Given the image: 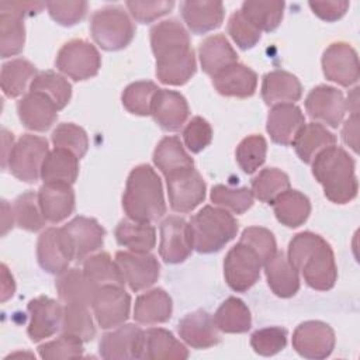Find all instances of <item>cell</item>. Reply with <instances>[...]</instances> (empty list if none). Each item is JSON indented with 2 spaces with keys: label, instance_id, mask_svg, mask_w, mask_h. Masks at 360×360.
Segmentation results:
<instances>
[{
  "label": "cell",
  "instance_id": "cell-1",
  "mask_svg": "<svg viewBox=\"0 0 360 360\" xmlns=\"http://www.w3.org/2000/svg\"><path fill=\"white\" fill-rule=\"evenodd\" d=\"M150 46L156 58V76L162 83L181 86L194 76L197 69L194 51L180 21L170 18L153 25Z\"/></svg>",
  "mask_w": 360,
  "mask_h": 360
},
{
  "label": "cell",
  "instance_id": "cell-2",
  "mask_svg": "<svg viewBox=\"0 0 360 360\" xmlns=\"http://www.w3.org/2000/svg\"><path fill=\"white\" fill-rule=\"evenodd\" d=\"M287 259L297 271H301L311 288L326 291L335 285L338 278L335 255L322 236L309 231L297 233L290 240Z\"/></svg>",
  "mask_w": 360,
  "mask_h": 360
},
{
  "label": "cell",
  "instance_id": "cell-3",
  "mask_svg": "<svg viewBox=\"0 0 360 360\" xmlns=\"http://www.w3.org/2000/svg\"><path fill=\"white\" fill-rule=\"evenodd\" d=\"M312 173L332 202L346 204L357 195L354 160L340 146L332 145L319 152L312 160Z\"/></svg>",
  "mask_w": 360,
  "mask_h": 360
},
{
  "label": "cell",
  "instance_id": "cell-4",
  "mask_svg": "<svg viewBox=\"0 0 360 360\" xmlns=\"http://www.w3.org/2000/svg\"><path fill=\"white\" fill-rule=\"evenodd\" d=\"M122 208L128 218L141 222H153L166 212L162 181L149 165L134 167L128 176Z\"/></svg>",
  "mask_w": 360,
  "mask_h": 360
},
{
  "label": "cell",
  "instance_id": "cell-5",
  "mask_svg": "<svg viewBox=\"0 0 360 360\" xmlns=\"http://www.w3.org/2000/svg\"><path fill=\"white\" fill-rule=\"evenodd\" d=\"M193 249L200 253L221 250L236 236L238 222L225 208L202 207L188 222Z\"/></svg>",
  "mask_w": 360,
  "mask_h": 360
},
{
  "label": "cell",
  "instance_id": "cell-6",
  "mask_svg": "<svg viewBox=\"0 0 360 360\" xmlns=\"http://www.w3.org/2000/svg\"><path fill=\"white\" fill-rule=\"evenodd\" d=\"M90 31L98 46L105 51H118L132 41L135 27L121 7L110 6L93 14Z\"/></svg>",
  "mask_w": 360,
  "mask_h": 360
},
{
  "label": "cell",
  "instance_id": "cell-7",
  "mask_svg": "<svg viewBox=\"0 0 360 360\" xmlns=\"http://www.w3.org/2000/svg\"><path fill=\"white\" fill-rule=\"evenodd\" d=\"M48 153L49 148L45 138L25 134L13 146L7 165L13 176L18 180L35 183L41 176V169Z\"/></svg>",
  "mask_w": 360,
  "mask_h": 360
},
{
  "label": "cell",
  "instance_id": "cell-8",
  "mask_svg": "<svg viewBox=\"0 0 360 360\" xmlns=\"http://www.w3.org/2000/svg\"><path fill=\"white\" fill-rule=\"evenodd\" d=\"M55 65L65 76L79 82L98 73L101 56L93 44L84 39H72L59 49Z\"/></svg>",
  "mask_w": 360,
  "mask_h": 360
},
{
  "label": "cell",
  "instance_id": "cell-9",
  "mask_svg": "<svg viewBox=\"0 0 360 360\" xmlns=\"http://www.w3.org/2000/svg\"><path fill=\"white\" fill-rule=\"evenodd\" d=\"M263 264L264 263L260 256L250 246L239 240L228 250L225 256V281L233 291H248L259 280Z\"/></svg>",
  "mask_w": 360,
  "mask_h": 360
},
{
  "label": "cell",
  "instance_id": "cell-10",
  "mask_svg": "<svg viewBox=\"0 0 360 360\" xmlns=\"http://www.w3.org/2000/svg\"><path fill=\"white\" fill-rule=\"evenodd\" d=\"M169 202L176 212H190L205 198V183L194 169H183L166 176Z\"/></svg>",
  "mask_w": 360,
  "mask_h": 360
},
{
  "label": "cell",
  "instance_id": "cell-11",
  "mask_svg": "<svg viewBox=\"0 0 360 360\" xmlns=\"http://www.w3.org/2000/svg\"><path fill=\"white\" fill-rule=\"evenodd\" d=\"M98 352L107 360L143 359L145 332L136 325L122 323L117 329L103 335Z\"/></svg>",
  "mask_w": 360,
  "mask_h": 360
},
{
  "label": "cell",
  "instance_id": "cell-12",
  "mask_svg": "<svg viewBox=\"0 0 360 360\" xmlns=\"http://www.w3.org/2000/svg\"><path fill=\"white\" fill-rule=\"evenodd\" d=\"M37 257L39 266L51 274L68 270L69 263L75 259V252L63 228H48L39 235Z\"/></svg>",
  "mask_w": 360,
  "mask_h": 360
},
{
  "label": "cell",
  "instance_id": "cell-13",
  "mask_svg": "<svg viewBox=\"0 0 360 360\" xmlns=\"http://www.w3.org/2000/svg\"><path fill=\"white\" fill-rule=\"evenodd\" d=\"M91 307L98 326L111 329L122 325L128 319L131 297L122 285H101L93 298Z\"/></svg>",
  "mask_w": 360,
  "mask_h": 360
},
{
  "label": "cell",
  "instance_id": "cell-14",
  "mask_svg": "<svg viewBox=\"0 0 360 360\" xmlns=\"http://www.w3.org/2000/svg\"><path fill=\"white\" fill-rule=\"evenodd\" d=\"M292 347L305 359H325L333 352L335 332L321 321L302 322L292 333Z\"/></svg>",
  "mask_w": 360,
  "mask_h": 360
},
{
  "label": "cell",
  "instance_id": "cell-15",
  "mask_svg": "<svg viewBox=\"0 0 360 360\" xmlns=\"http://www.w3.org/2000/svg\"><path fill=\"white\" fill-rule=\"evenodd\" d=\"M322 70L328 80L343 87L356 84L360 77L356 51L347 42L330 44L322 55Z\"/></svg>",
  "mask_w": 360,
  "mask_h": 360
},
{
  "label": "cell",
  "instance_id": "cell-16",
  "mask_svg": "<svg viewBox=\"0 0 360 360\" xmlns=\"http://www.w3.org/2000/svg\"><path fill=\"white\" fill-rule=\"evenodd\" d=\"M308 115L332 128H338L347 111L345 96L340 90L321 84L312 89L305 98Z\"/></svg>",
  "mask_w": 360,
  "mask_h": 360
},
{
  "label": "cell",
  "instance_id": "cell-17",
  "mask_svg": "<svg viewBox=\"0 0 360 360\" xmlns=\"http://www.w3.org/2000/svg\"><path fill=\"white\" fill-rule=\"evenodd\" d=\"M115 262L125 283L135 292L153 285L159 278V262L153 255H149V252H117Z\"/></svg>",
  "mask_w": 360,
  "mask_h": 360
},
{
  "label": "cell",
  "instance_id": "cell-18",
  "mask_svg": "<svg viewBox=\"0 0 360 360\" xmlns=\"http://www.w3.org/2000/svg\"><path fill=\"white\" fill-rule=\"evenodd\" d=\"M193 250L188 222L180 217H169L160 224L159 255L166 263L184 262Z\"/></svg>",
  "mask_w": 360,
  "mask_h": 360
},
{
  "label": "cell",
  "instance_id": "cell-19",
  "mask_svg": "<svg viewBox=\"0 0 360 360\" xmlns=\"http://www.w3.org/2000/svg\"><path fill=\"white\" fill-rule=\"evenodd\" d=\"M28 336L32 342L51 338L60 329L63 308L49 297H38L28 302Z\"/></svg>",
  "mask_w": 360,
  "mask_h": 360
},
{
  "label": "cell",
  "instance_id": "cell-20",
  "mask_svg": "<svg viewBox=\"0 0 360 360\" xmlns=\"http://www.w3.org/2000/svg\"><path fill=\"white\" fill-rule=\"evenodd\" d=\"M69 236L75 252V260L82 262L87 256L103 246L105 231L94 219L87 217H76L62 226Z\"/></svg>",
  "mask_w": 360,
  "mask_h": 360
},
{
  "label": "cell",
  "instance_id": "cell-21",
  "mask_svg": "<svg viewBox=\"0 0 360 360\" xmlns=\"http://www.w3.org/2000/svg\"><path fill=\"white\" fill-rule=\"evenodd\" d=\"M17 112L22 125L31 131H46L58 118V107L39 91H28L17 104Z\"/></svg>",
  "mask_w": 360,
  "mask_h": 360
},
{
  "label": "cell",
  "instance_id": "cell-22",
  "mask_svg": "<svg viewBox=\"0 0 360 360\" xmlns=\"http://www.w3.org/2000/svg\"><path fill=\"white\" fill-rule=\"evenodd\" d=\"M305 125V117L295 104L274 105L267 115L266 129L273 142L278 145H292L297 135Z\"/></svg>",
  "mask_w": 360,
  "mask_h": 360
},
{
  "label": "cell",
  "instance_id": "cell-23",
  "mask_svg": "<svg viewBox=\"0 0 360 360\" xmlns=\"http://www.w3.org/2000/svg\"><path fill=\"white\" fill-rule=\"evenodd\" d=\"M150 115L160 128L174 132L184 125L188 117V104L183 94L159 89L153 97Z\"/></svg>",
  "mask_w": 360,
  "mask_h": 360
},
{
  "label": "cell",
  "instance_id": "cell-24",
  "mask_svg": "<svg viewBox=\"0 0 360 360\" xmlns=\"http://www.w3.org/2000/svg\"><path fill=\"white\" fill-rule=\"evenodd\" d=\"M177 330L180 338L194 349H207L219 342L218 328L214 316L204 309L187 314L179 321Z\"/></svg>",
  "mask_w": 360,
  "mask_h": 360
},
{
  "label": "cell",
  "instance_id": "cell-25",
  "mask_svg": "<svg viewBox=\"0 0 360 360\" xmlns=\"http://www.w3.org/2000/svg\"><path fill=\"white\" fill-rule=\"evenodd\" d=\"M38 200L44 218L52 224L66 219L75 210V193L68 183H44Z\"/></svg>",
  "mask_w": 360,
  "mask_h": 360
},
{
  "label": "cell",
  "instance_id": "cell-26",
  "mask_svg": "<svg viewBox=\"0 0 360 360\" xmlns=\"http://www.w3.org/2000/svg\"><path fill=\"white\" fill-rule=\"evenodd\" d=\"M215 90L226 97L246 98L255 94L257 75L243 63H233L212 77Z\"/></svg>",
  "mask_w": 360,
  "mask_h": 360
},
{
  "label": "cell",
  "instance_id": "cell-27",
  "mask_svg": "<svg viewBox=\"0 0 360 360\" xmlns=\"http://www.w3.org/2000/svg\"><path fill=\"white\" fill-rule=\"evenodd\" d=\"M302 94L300 80L285 70H273L263 76L262 97L267 105L294 104Z\"/></svg>",
  "mask_w": 360,
  "mask_h": 360
},
{
  "label": "cell",
  "instance_id": "cell-28",
  "mask_svg": "<svg viewBox=\"0 0 360 360\" xmlns=\"http://www.w3.org/2000/svg\"><path fill=\"white\" fill-rule=\"evenodd\" d=\"M59 298L65 304H80L91 305L93 298L100 288L94 281H91L83 270L68 269L60 273L55 283Z\"/></svg>",
  "mask_w": 360,
  "mask_h": 360
},
{
  "label": "cell",
  "instance_id": "cell-29",
  "mask_svg": "<svg viewBox=\"0 0 360 360\" xmlns=\"http://www.w3.org/2000/svg\"><path fill=\"white\" fill-rule=\"evenodd\" d=\"M263 266L267 284L277 297L290 298L298 292V271L292 267L283 252H276Z\"/></svg>",
  "mask_w": 360,
  "mask_h": 360
},
{
  "label": "cell",
  "instance_id": "cell-30",
  "mask_svg": "<svg viewBox=\"0 0 360 360\" xmlns=\"http://www.w3.org/2000/svg\"><path fill=\"white\" fill-rule=\"evenodd\" d=\"M181 15L194 34H205L221 25L224 20V4L208 0L184 1L181 4Z\"/></svg>",
  "mask_w": 360,
  "mask_h": 360
},
{
  "label": "cell",
  "instance_id": "cell-31",
  "mask_svg": "<svg viewBox=\"0 0 360 360\" xmlns=\"http://www.w3.org/2000/svg\"><path fill=\"white\" fill-rule=\"evenodd\" d=\"M173 311L172 298L162 288H153L141 294L134 307V319L142 325L163 323L170 319Z\"/></svg>",
  "mask_w": 360,
  "mask_h": 360
},
{
  "label": "cell",
  "instance_id": "cell-32",
  "mask_svg": "<svg viewBox=\"0 0 360 360\" xmlns=\"http://www.w3.org/2000/svg\"><path fill=\"white\" fill-rule=\"evenodd\" d=\"M198 53L202 70L212 77L225 68L238 62V55L235 49L222 34L205 38L200 44Z\"/></svg>",
  "mask_w": 360,
  "mask_h": 360
},
{
  "label": "cell",
  "instance_id": "cell-33",
  "mask_svg": "<svg viewBox=\"0 0 360 360\" xmlns=\"http://www.w3.org/2000/svg\"><path fill=\"white\" fill-rule=\"evenodd\" d=\"M188 357L187 347L172 332L162 328H150L145 332L143 359L183 360Z\"/></svg>",
  "mask_w": 360,
  "mask_h": 360
},
{
  "label": "cell",
  "instance_id": "cell-34",
  "mask_svg": "<svg viewBox=\"0 0 360 360\" xmlns=\"http://www.w3.org/2000/svg\"><path fill=\"white\" fill-rule=\"evenodd\" d=\"M115 239L131 252L148 253L155 248L156 231L149 222L125 218L121 219L115 228Z\"/></svg>",
  "mask_w": 360,
  "mask_h": 360
},
{
  "label": "cell",
  "instance_id": "cell-35",
  "mask_svg": "<svg viewBox=\"0 0 360 360\" xmlns=\"http://www.w3.org/2000/svg\"><path fill=\"white\" fill-rule=\"evenodd\" d=\"M79 174V158L70 150L55 148L48 153L41 169L44 183L73 184Z\"/></svg>",
  "mask_w": 360,
  "mask_h": 360
},
{
  "label": "cell",
  "instance_id": "cell-36",
  "mask_svg": "<svg viewBox=\"0 0 360 360\" xmlns=\"http://www.w3.org/2000/svg\"><path fill=\"white\" fill-rule=\"evenodd\" d=\"M271 204L277 221L288 228L302 225L311 212L308 197L297 190H285Z\"/></svg>",
  "mask_w": 360,
  "mask_h": 360
},
{
  "label": "cell",
  "instance_id": "cell-37",
  "mask_svg": "<svg viewBox=\"0 0 360 360\" xmlns=\"http://www.w3.org/2000/svg\"><path fill=\"white\" fill-rule=\"evenodd\" d=\"M336 143V136L322 124L309 122L302 127L292 146L298 158L305 163H312L315 156L323 149Z\"/></svg>",
  "mask_w": 360,
  "mask_h": 360
},
{
  "label": "cell",
  "instance_id": "cell-38",
  "mask_svg": "<svg viewBox=\"0 0 360 360\" xmlns=\"http://www.w3.org/2000/svg\"><path fill=\"white\" fill-rule=\"evenodd\" d=\"M153 162L156 167L166 176L194 167V162L184 150L181 141L177 136H165L153 152Z\"/></svg>",
  "mask_w": 360,
  "mask_h": 360
},
{
  "label": "cell",
  "instance_id": "cell-39",
  "mask_svg": "<svg viewBox=\"0 0 360 360\" xmlns=\"http://www.w3.org/2000/svg\"><path fill=\"white\" fill-rule=\"evenodd\" d=\"M217 328L225 333H245L252 326V315L248 305L236 298H226L214 315Z\"/></svg>",
  "mask_w": 360,
  "mask_h": 360
},
{
  "label": "cell",
  "instance_id": "cell-40",
  "mask_svg": "<svg viewBox=\"0 0 360 360\" xmlns=\"http://www.w3.org/2000/svg\"><path fill=\"white\" fill-rule=\"evenodd\" d=\"M284 6V1H245L239 11L260 32H270L280 25Z\"/></svg>",
  "mask_w": 360,
  "mask_h": 360
},
{
  "label": "cell",
  "instance_id": "cell-41",
  "mask_svg": "<svg viewBox=\"0 0 360 360\" xmlns=\"http://www.w3.org/2000/svg\"><path fill=\"white\" fill-rule=\"evenodd\" d=\"M25 28L22 15L14 11L0 13V55L8 58L20 53L24 48Z\"/></svg>",
  "mask_w": 360,
  "mask_h": 360
},
{
  "label": "cell",
  "instance_id": "cell-42",
  "mask_svg": "<svg viewBox=\"0 0 360 360\" xmlns=\"http://www.w3.org/2000/svg\"><path fill=\"white\" fill-rule=\"evenodd\" d=\"M35 73V66L21 58L11 59L10 62L4 63L1 66L0 77L3 93L10 98L21 96L27 89L28 82L37 76Z\"/></svg>",
  "mask_w": 360,
  "mask_h": 360
},
{
  "label": "cell",
  "instance_id": "cell-43",
  "mask_svg": "<svg viewBox=\"0 0 360 360\" xmlns=\"http://www.w3.org/2000/svg\"><path fill=\"white\" fill-rule=\"evenodd\" d=\"M60 330L62 333L75 336L83 342L91 340L96 335V328L87 305L66 304L63 308Z\"/></svg>",
  "mask_w": 360,
  "mask_h": 360
},
{
  "label": "cell",
  "instance_id": "cell-44",
  "mask_svg": "<svg viewBox=\"0 0 360 360\" xmlns=\"http://www.w3.org/2000/svg\"><path fill=\"white\" fill-rule=\"evenodd\" d=\"M31 91H39L49 97L58 110H62L70 100L72 96V86L70 83L59 73L52 70H45L38 73L31 84Z\"/></svg>",
  "mask_w": 360,
  "mask_h": 360
},
{
  "label": "cell",
  "instance_id": "cell-45",
  "mask_svg": "<svg viewBox=\"0 0 360 360\" xmlns=\"http://www.w3.org/2000/svg\"><path fill=\"white\" fill-rule=\"evenodd\" d=\"M83 271L98 287L108 285V284L124 287L125 284V280L122 277V273L117 262H114L111 256L105 252H100L97 255L87 257L83 264Z\"/></svg>",
  "mask_w": 360,
  "mask_h": 360
},
{
  "label": "cell",
  "instance_id": "cell-46",
  "mask_svg": "<svg viewBox=\"0 0 360 360\" xmlns=\"http://www.w3.org/2000/svg\"><path fill=\"white\" fill-rule=\"evenodd\" d=\"M290 188L288 176L276 167L263 169L253 180H252V193L253 195L262 201L271 204L281 193Z\"/></svg>",
  "mask_w": 360,
  "mask_h": 360
},
{
  "label": "cell",
  "instance_id": "cell-47",
  "mask_svg": "<svg viewBox=\"0 0 360 360\" xmlns=\"http://www.w3.org/2000/svg\"><path fill=\"white\" fill-rule=\"evenodd\" d=\"M11 210L14 221L20 228L30 232H37L44 228L46 219L41 211L38 194L34 191H25L18 195Z\"/></svg>",
  "mask_w": 360,
  "mask_h": 360
},
{
  "label": "cell",
  "instance_id": "cell-48",
  "mask_svg": "<svg viewBox=\"0 0 360 360\" xmlns=\"http://www.w3.org/2000/svg\"><path fill=\"white\" fill-rule=\"evenodd\" d=\"M159 87L153 82H135L125 87L121 100L122 105L135 115H149L153 97Z\"/></svg>",
  "mask_w": 360,
  "mask_h": 360
},
{
  "label": "cell",
  "instance_id": "cell-49",
  "mask_svg": "<svg viewBox=\"0 0 360 360\" xmlns=\"http://www.w3.org/2000/svg\"><path fill=\"white\" fill-rule=\"evenodd\" d=\"M253 193L248 187L217 184L211 190V201L233 214H243L253 205Z\"/></svg>",
  "mask_w": 360,
  "mask_h": 360
},
{
  "label": "cell",
  "instance_id": "cell-50",
  "mask_svg": "<svg viewBox=\"0 0 360 360\" xmlns=\"http://www.w3.org/2000/svg\"><path fill=\"white\" fill-rule=\"evenodd\" d=\"M266 152V139L262 135H249L238 145L236 160L245 173L252 174L264 163Z\"/></svg>",
  "mask_w": 360,
  "mask_h": 360
},
{
  "label": "cell",
  "instance_id": "cell-51",
  "mask_svg": "<svg viewBox=\"0 0 360 360\" xmlns=\"http://www.w3.org/2000/svg\"><path fill=\"white\" fill-rule=\"evenodd\" d=\"M52 143L55 148L70 150L79 159L83 158L89 149V138L86 131L72 122L59 124L53 129Z\"/></svg>",
  "mask_w": 360,
  "mask_h": 360
},
{
  "label": "cell",
  "instance_id": "cell-52",
  "mask_svg": "<svg viewBox=\"0 0 360 360\" xmlns=\"http://www.w3.org/2000/svg\"><path fill=\"white\" fill-rule=\"evenodd\" d=\"M38 353L45 360L76 359L83 356V340L62 333L58 339L46 342L38 347Z\"/></svg>",
  "mask_w": 360,
  "mask_h": 360
},
{
  "label": "cell",
  "instance_id": "cell-53",
  "mask_svg": "<svg viewBox=\"0 0 360 360\" xmlns=\"http://www.w3.org/2000/svg\"><path fill=\"white\" fill-rule=\"evenodd\" d=\"M253 350L260 356H273L287 345V330L280 326H269L256 330L250 336Z\"/></svg>",
  "mask_w": 360,
  "mask_h": 360
},
{
  "label": "cell",
  "instance_id": "cell-54",
  "mask_svg": "<svg viewBox=\"0 0 360 360\" xmlns=\"http://www.w3.org/2000/svg\"><path fill=\"white\" fill-rule=\"evenodd\" d=\"M240 242L246 243L250 246L266 263L276 252H277V245L273 233L262 226H249L242 232Z\"/></svg>",
  "mask_w": 360,
  "mask_h": 360
},
{
  "label": "cell",
  "instance_id": "cell-55",
  "mask_svg": "<svg viewBox=\"0 0 360 360\" xmlns=\"http://www.w3.org/2000/svg\"><path fill=\"white\" fill-rule=\"evenodd\" d=\"M228 32L240 49L253 48L260 39V31L246 20L240 11L231 15L228 21Z\"/></svg>",
  "mask_w": 360,
  "mask_h": 360
},
{
  "label": "cell",
  "instance_id": "cell-56",
  "mask_svg": "<svg viewBox=\"0 0 360 360\" xmlns=\"http://www.w3.org/2000/svg\"><path fill=\"white\" fill-rule=\"evenodd\" d=\"M183 139L187 149L193 153L201 152L212 139V128L202 117H194L183 131Z\"/></svg>",
  "mask_w": 360,
  "mask_h": 360
},
{
  "label": "cell",
  "instance_id": "cell-57",
  "mask_svg": "<svg viewBox=\"0 0 360 360\" xmlns=\"http://www.w3.org/2000/svg\"><path fill=\"white\" fill-rule=\"evenodd\" d=\"M46 8L49 15L60 25L70 27L77 24L87 11L86 1H48Z\"/></svg>",
  "mask_w": 360,
  "mask_h": 360
},
{
  "label": "cell",
  "instance_id": "cell-58",
  "mask_svg": "<svg viewBox=\"0 0 360 360\" xmlns=\"http://www.w3.org/2000/svg\"><path fill=\"white\" fill-rule=\"evenodd\" d=\"M173 1H127L131 15L139 22H152L173 8Z\"/></svg>",
  "mask_w": 360,
  "mask_h": 360
},
{
  "label": "cell",
  "instance_id": "cell-59",
  "mask_svg": "<svg viewBox=\"0 0 360 360\" xmlns=\"http://www.w3.org/2000/svg\"><path fill=\"white\" fill-rule=\"evenodd\" d=\"M311 10L325 21H336L345 15L349 8V1L335 0V1H309Z\"/></svg>",
  "mask_w": 360,
  "mask_h": 360
},
{
  "label": "cell",
  "instance_id": "cell-60",
  "mask_svg": "<svg viewBox=\"0 0 360 360\" xmlns=\"http://www.w3.org/2000/svg\"><path fill=\"white\" fill-rule=\"evenodd\" d=\"M46 4L45 3H37V1H1L0 3V10L1 11H14L18 13L20 15H32L39 13Z\"/></svg>",
  "mask_w": 360,
  "mask_h": 360
},
{
  "label": "cell",
  "instance_id": "cell-61",
  "mask_svg": "<svg viewBox=\"0 0 360 360\" xmlns=\"http://www.w3.org/2000/svg\"><path fill=\"white\" fill-rule=\"evenodd\" d=\"M359 114H352L349 120H346L343 129H342V138L346 145H349L354 152H357V139H359Z\"/></svg>",
  "mask_w": 360,
  "mask_h": 360
},
{
  "label": "cell",
  "instance_id": "cell-62",
  "mask_svg": "<svg viewBox=\"0 0 360 360\" xmlns=\"http://www.w3.org/2000/svg\"><path fill=\"white\" fill-rule=\"evenodd\" d=\"M15 291V283L6 264H1V302L13 297Z\"/></svg>",
  "mask_w": 360,
  "mask_h": 360
},
{
  "label": "cell",
  "instance_id": "cell-63",
  "mask_svg": "<svg viewBox=\"0 0 360 360\" xmlns=\"http://www.w3.org/2000/svg\"><path fill=\"white\" fill-rule=\"evenodd\" d=\"M1 235H6L7 231L13 226V221H14V217H13V210L11 207H8L7 201H1Z\"/></svg>",
  "mask_w": 360,
  "mask_h": 360
}]
</instances>
